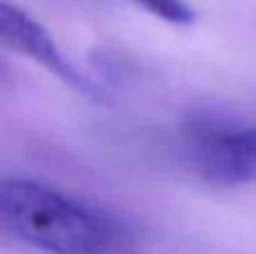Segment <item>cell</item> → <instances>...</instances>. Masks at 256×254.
<instances>
[{"instance_id":"1","label":"cell","mask_w":256,"mask_h":254,"mask_svg":"<svg viewBox=\"0 0 256 254\" xmlns=\"http://www.w3.org/2000/svg\"><path fill=\"white\" fill-rule=\"evenodd\" d=\"M0 234L45 254H140L128 220L32 178H0Z\"/></svg>"},{"instance_id":"4","label":"cell","mask_w":256,"mask_h":254,"mask_svg":"<svg viewBox=\"0 0 256 254\" xmlns=\"http://www.w3.org/2000/svg\"><path fill=\"white\" fill-rule=\"evenodd\" d=\"M132 2L168 25L186 27L196 22V9L186 0H132Z\"/></svg>"},{"instance_id":"5","label":"cell","mask_w":256,"mask_h":254,"mask_svg":"<svg viewBox=\"0 0 256 254\" xmlns=\"http://www.w3.org/2000/svg\"><path fill=\"white\" fill-rule=\"evenodd\" d=\"M7 81H9V68L4 66L2 61H0V86L7 84Z\"/></svg>"},{"instance_id":"3","label":"cell","mask_w":256,"mask_h":254,"mask_svg":"<svg viewBox=\"0 0 256 254\" xmlns=\"http://www.w3.org/2000/svg\"><path fill=\"white\" fill-rule=\"evenodd\" d=\"M0 43L38 63L43 70L74 88L76 92L90 99H106V90H102V86L86 74L72 58H68L52 34L34 16L7 0H0Z\"/></svg>"},{"instance_id":"2","label":"cell","mask_w":256,"mask_h":254,"mask_svg":"<svg viewBox=\"0 0 256 254\" xmlns=\"http://www.w3.org/2000/svg\"><path fill=\"white\" fill-rule=\"evenodd\" d=\"M194 166L207 182L220 187L256 182V124H196L189 138Z\"/></svg>"}]
</instances>
